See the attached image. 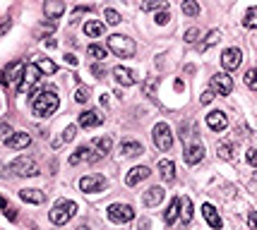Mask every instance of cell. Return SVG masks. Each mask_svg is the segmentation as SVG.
I'll list each match as a JSON object with an SVG mask.
<instances>
[{"instance_id": "7a4b0ae2", "label": "cell", "mask_w": 257, "mask_h": 230, "mask_svg": "<svg viewBox=\"0 0 257 230\" xmlns=\"http://www.w3.org/2000/svg\"><path fill=\"white\" fill-rule=\"evenodd\" d=\"M75 214H77V204L70 202V199H60V202L51 209L48 218H51V223H53V226H65Z\"/></svg>"}, {"instance_id": "277c9868", "label": "cell", "mask_w": 257, "mask_h": 230, "mask_svg": "<svg viewBox=\"0 0 257 230\" xmlns=\"http://www.w3.org/2000/svg\"><path fill=\"white\" fill-rule=\"evenodd\" d=\"M10 173L17 177H34L39 175V165H36V161L31 156H19V158H14L10 163Z\"/></svg>"}, {"instance_id": "30bf717a", "label": "cell", "mask_w": 257, "mask_h": 230, "mask_svg": "<svg viewBox=\"0 0 257 230\" xmlns=\"http://www.w3.org/2000/svg\"><path fill=\"white\" fill-rule=\"evenodd\" d=\"M212 89H214L219 96H229L231 91H233V79H231L226 72H219V75L212 77Z\"/></svg>"}, {"instance_id": "60d3db41", "label": "cell", "mask_w": 257, "mask_h": 230, "mask_svg": "<svg viewBox=\"0 0 257 230\" xmlns=\"http://www.w3.org/2000/svg\"><path fill=\"white\" fill-rule=\"evenodd\" d=\"M214 96H217V91H214V89H207V91H202L200 101H202L204 106H207V103H212V98H214Z\"/></svg>"}, {"instance_id": "44dd1931", "label": "cell", "mask_w": 257, "mask_h": 230, "mask_svg": "<svg viewBox=\"0 0 257 230\" xmlns=\"http://www.w3.org/2000/svg\"><path fill=\"white\" fill-rule=\"evenodd\" d=\"M163 194H166V192H163L161 187H149L142 202H144V206H149V209H151V206H159V204L163 202Z\"/></svg>"}, {"instance_id": "d6986e66", "label": "cell", "mask_w": 257, "mask_h": 230, "mask_svg": "<svg viewBox=\"0 0 257 230\" xmlns=\"http://www.w3.org/2000/svg\"><path fill=\"white\" fill-rule=\"evenodd\" d=\"M101 122H104V118L96 110H84L80 115V127H84V130H92V127L101 125Z\"/></svg>"}, {"instance_id": "4fadbf2b", "label": "cell", "mask_w": 257, "mask_h": 230, "mask_svg": "<svg viewBox=\"0 0 257 230\" xmlns=\"http://www.w3.org/2000/svg\"><path fill=\"white\" fill-rule=\"evenodd\" d=\"M207 127H209V130H214V132L226 130V127H229V118H226V113H224V110H212V113L207 115Z\"/></svg>"}, {"instance_id": "f6af8a7d", "label": "cell", "mask_w": 257, "mask_h": 230, "mask_svg": "<svg viewBox=\"0 0 257 230\" xmlns=\"http://www.w3.org/2000/svg\"><path fill=\"white\" fill-rule=\"evenodd\" d=\"M154 89H156V79H149L147 84H144V94H151V91H154Z\"/></svg>"}, {"instance_id": "7bdbcfd3", "label": "cell", "mask_w": 257, "mask_h": 230, "mask_svg": "<svg viewBox=\"0 0 257 230\" xmlns=\"http://www.w3.org/2000/svg\"><path fill=\"white\" fill-rule=\"evenodd\" d=\"M92 75H94V77H99V79H101V77H104V75H106V70H104V65H92Z\"/></svg>"}, {"instance_id": "d6a6232c", "label": "cell", "mask_w": 257, "mask_h": 230, "mask_svg": "<svg viewBox=\"0 0 257 230\" xmlns=\"http://www.w3.org/2000/svg\"><path fill=\"white\" fill-rule=\"evenodd\" d=\"M219 36H221V31H219V29H212V31L207 34L204 43H202V51L204 48H209V46H214V43H219Z\"/></svg>"}, {"instance_id": "d590c367", "label": "cell", "mask_w": 257, "mask_h": 230, "mask_svg": "<svg viewBox=\"0 0 257 230\" xmlns=\"http://www.w3.org/2000/svg\"><path fill=\"white\" fill-rule=\"evenodd\" d=\"M219 156L224 158V161H231L233 158V144H219Z\"/></svg>"}, {"instance_id": "52a82bcc", "label": "cell", "mask_w": 257, "mask_h": 230, "mask_svg": "<svg viewBox=\"0 0 257 230\" xmlns=\"http://www.w3.org/2000/svg\"><path fill=\"white\" fill-rule=\"evenodd\" d=\"M135 218V209L130 204H111L109 206V221L113 223H130Z\"/></svg>"}, {"instance_id": "4dcf8cb0", "label": "cell", "mask_w": 257, "mask_h": 230, "mask_svg": "<svg viewBox=\"0 0 257 230\" xmlns=\"http://www.w3.org/2000/svg\"><path fill=\"white\" fill-rule=\"evenodd\" d=\"M183 12L188 14V17H197V14H200V5H197L195 0H185V2H183Z\"/></svg>"}, {"instance_id": "836d02e7", "label": "cell", "mask_w": 257, "mask_h": 230, "mask_svg": "<svg viewBox=\"0 0 257 230\" xmlns=\"http://www.w3.org/2000/svg\"><path fill=\"white\" fill-rule=\"evenodd\" d=\"M245 84H248L253 91H257V68H253V70H248V72H245Z\"/></svg>"}, {"instance_id": "484cf974", "label": "cell", "mask_w": 257, "mask_h": 230, "mask_svg": "<svg viewBox=\"0 0 257 230\" xmlns=\"http://www.w3.org/2000/svg\"><path fill=\"white\" fill-rule=\"evenodd\" d=\"M82 161H92V149H89V147H80V149L70 156V165H77V163H82Z\"/></svg>"}, {"instance_id": "1f68e13d", "label": "cell", "mask_w": 257, "mask_h": 230, "mask_svg": "<svg viewBox=\"0 0 257 230\" xmlns=\"http://www.w3.org/2000/svg\"><path fill=\"white\" fill-rule=\"evenodd\" d=\"M87 53L92 55V58H96V60H104V58H106V48L99 46V43H92V46L87 48Z\"/></svg>"}, {"instance_id": "6da1fadb", "label": "cell", "mask_w": 257, "mask_h": 230, "mask_svg": "<svg viewBox=\"0 0 257 230\" xmlns=\"http://www.w3.org/2000/svg\"><path fill=\"white\" fill-rule=\"evenodd\" d=\"M60 106V98L55 91H34L31 94V110H34V115L36 118H48V115H53L55 110Z\"/></svg>"}, {"instance_id": "cb8c5ba5", "label": "cell", "mask_w": 257, "mask_h": 230, "mask_svg": "<svg viewBox=\"0 0 257 230\" xmlns=\"http://www.w3.org/2000/svg\"><path fill=\"white\" fill-rule=\"evenodd\" d=\"M121 153L123 156H142V153H144V147H142L139 142H123Z\"/></svg>"}, {"instance_id": "f35d334b", "label": "cell", "mask_w": 257, "mask_h": 230, "mask_svg": "<svg viewBox=\"0 0 257 230\" xmlns=\"http://www.w3.org/2000/svg\"><path fill=\"white\" fill-rule=\"evenodd\" d=\"M75 135H77V127H75V125L65 127V132H63V137H60V139H63V144H65V142H72V139H75Z\"/></svg>"}, {"instance_id": "5b68a950", "label": "cell", "mask_w": 257, "mask_h": 230, "mask_svg": "<svg viewBox=\"0 0 257 230\" xmlns=\"http://www.w3.org/2000/svg\"><path fill=\"white\" fill-rule=\"evenodd\" d=\"M151 137H154V144H156V149L168 151L171 147H173V135H171V127H168L166 122H159V125H154V130H151Z\"/></svg>"}, {"instance_id": "ee69618b", "label": "cell", "mask_w": 257, "mask_h": 230, "mask_svg": "<svg viewBox=\"0 0 257 230\" xmlns=\"http://www.w3.org/2000/svg\"><path fill=\"white\" fill-rule=\"evenodd\" d=\"M248 163L257 168V149H250V151H248Z\"/></svg>"}, {"instance_id": "8fae6325", "label": "cell", "mask_w": 257, "mask_h": 230, "mask_svg": "<svg viewBox=\"0 0 257 230\" xmlns=\"http://www.w3.org/2000/svg\"><path fill=\"white\" fill-rule=\"evenodd\" d=\"M80 190L82 192H104L106 190V180L101 175H84L80 180Z\"/></svg>"}, {"instance_id": "f1b7e54d", "label": "cell", "mask_w": 257, "mask_h": 230, "mask_svg": "<svg viewBox=\"0 0 257 230\" xmlns=\"http://www.w3.org/2000/svg\"><path fill=\"white\" fill-rule=\"evenodd\" d=\"M180 218H183V223H185V226L192 221V202H190L188 197H183V199H180Z\"/></svg>"}, {"instance_id": "8d00e7d4", "label": "cell", "mask_w": 257, "mask_h": 230, "mask_svg": "<svg viewBox=\"0 0 257 230\" xmlns=\"http://www.w3.org/2000/svg\"><path fill=\"white\" fill-rule=\"evenodd\" d=\"M75 101H77V103H87V101H89V89H87V86H77V89H75Z\"/></svg>"}, {"instance_id": "7dc6e473", "label": "cell", "mask_w": 257, "mask_h": 230, "mask_svg": "<svg viewBox=\"0 0 257 230\" xmlns=\"http://www.w3.org/2000/svg\"><path fill=\"white\" fill-rule=\"evenodd\" d=\"M248 223H250L253 228H257V214H255V211H250V216H248Z\"/></svg>"}, {"instance_id": "ab89813d", "label": "cell", "mask_w": 257, "mask_h": 230, "mask_svg": "<svg viewBox=\"0 0 257 230\" xmlns=\"http://www.w3.org/2000/svg\"><path fill=\"white\" fill-rule=\"evenodd\" d=\"M154 19H156V24H168V19H171V14H168V10H161V12L156 14V17H154Z\"/></svg>"}, {"instance_id": "3957f363", "label": "cell", "mask_w": 257, "mask_h": 230, "mask_svg": "<svg viewBox=\"0 0 257 230\" xmlns=\"http://www.w3.org/2000/svg\"><path fill=\"white\" fill-rule=\"evenodd\" d=\"M109 48L118 55V58H132L135 51H137L135 41L128 39V36H123V34H113V36H109Z\"/></svg>"}, {"instance_id": "2e32d148", "label": "cell", "mask_w": 257, "mask_h": 230, "mask_svg": "<svg viewBox=\"0 0 257 230\" xmlns=\"http://www.w3.org/2000/svg\"><path fill=\"white\" fill-rule=\"evenodd\" d=\"M63 12H65V2L63 0H43V14L48 19H58Z\"/></svg>"}, {"instance_id": "f907efd6", "label": "cell", "mask_w": 257, "mask_h": 230, "mask_svg": "<svg viewBox=\"0 0 257 230\" xmlns=\"http://www.w3.org/2000/svg\"><path fill=\"white\" fill-rule=\"evenodd\" d=\"M2 84H7V79H5V70L0 72V86H2Z\"/></svg>"}, {"instance_id": "b9f144b4", "label": "cell", "mask_w": 257, "mask_h": 230, "mask_svg": "<svg viewBox=\"0 0 257 230\" xmlns=\"http://www.w3.org/2000/svg\"><path fill=\"white\" fill-rule=\"evenodd\" d=\"M197 36H200V29H188V31H185V41H188V43H195V41H197Z\"/></svg>"}, {"instance_id": "8992f818", "label": "cell", "mask_w": 257, "mask_h": 230, "mask_svg": "<svg viewBox=\"0 0 257 230\" xmlns=\"http://www.w3.org/2000/svg\"><path fill=\"white\" fill-rule=\"evenodd\" d=\"M185 142V163L188 165H197V163L204 158V147H202V142L197 139V137H192V142H190V137H185L183 139Z\"/></svg>"}, {"instance_id": "f546056e", "label": "cell", "mask_w": 257, "mask_h": 230, "mask_svg": "<svg viewBox=\"0 0 257 230\" xmlns=\"http://www.w3.org/2000/svg\"><path fill=\"white\" fill-rule=\"evenodd\" d=\"M243 24H245L248 29H257V5H255V7H250V10L245 12Z\"/></svg>"}, {"instance_id": "603a6c76", "label": "cell", "mask_w": 257, "mask_h": 230, "mask_svg": "<svg viewBox=\"0 0 257 230\" xmlns=\"http://www.w3.org/2000/svg\"><path fill=\"white\" fill-rule=\"evenodd\" d=\"M159 173H161V177L166 182H173L176 180V165H173V161H168V158L159 161Z\"/></svg>"}, {"instance_id": "ac0fdd59", "label": "cell", "mask_w": 257, "mask_h": 230, "mask_svg": "<svg viewBox=\"0 0 257 230\" xmlns=\"http://www.w3.org/2000/svg\"><path fill=\"white\" fill-rule=\"evenodd\" d=\"M113 77H116V81L121 84V86H132L135 84V72L128 68H113Z\"/></svg>"}, {"instance_id": "7402d4cb", "label": "cell", "mask_w": 257, "mask_h": 230, "mask_svg": "<svg viewBox=\"0 0 257 230\" xmlns=\"http://www.w3.org/2000/svg\"><path fill=\"white\" fill-rule=\"evenodd\" d=\"M19 197H22V202H27V204H43L46 202V194L41 190H19Z\"/></svg>"}, {"instance_id": "7c38bea8", "label": "cell", "mask_w": 257, "mask_h": 230, "mask_svg": "<svg viewBox=\"0 0 257 230\" xmlns=\"http://www.w3.org/2000/svg\"><path fill=\"white\" fill-rule=\"evenodd\" d=\"M149 175H151V170H149L147 165L130 168V170H128V175H125V185H128V187H135V185H139L142 180H147Z\"/></svg>"}, {"instance_id": "9c48e42d", "label": "cell", "mask_w": 257, "mask_h": 230, "mask_svg": "<svg viewBox=\"0 0 257 230\" xmlns=\"http://www.w3.org/2000/svg\"><path fill=\"white\" fill-rule=\"evenodd\" d=\"M39 77H41V70L36 68V65H27V68H24V75H22V79H19V84H17V89L24 94V91H29V89L39 81Z\"/></svg>"}, {"instance_id": "e0dca14e", "label": "cell", "mask_w": 257, "mask_h": 230, "mask_svg": "<svg viewBox=\"0 0 257 230\" xmlns=\"http://www.w3.org/2000/svg\"><path fill=\"white\" fill-rule=\"evenodd\" d=\"M111 147H113V139H111V137H101V139L94 144V151H92V163L101 161V158H104V156L111 151Z\"/></svg>"}, {"instance_id": "83f0119b", "label": "cell", "mask_w": 257, "mask_h": 230, "mask_svg": "<svg viewBox=\"0 0 257 230\" xmlns=\"http://www.w3.org/2000/svg\"><path fill=\"white\" fill-rule=\"evenodd\" d=\"M34 65H36L43 75H55V72H58L55 63L53 60H48V58H36V60H34Z\"/></svg>"}, {"instance_id": "c3c4849f", "label": "cell", "mask_w": 257, "mask_h": 230, "mask_svg": "<svg viewBox=\"0 0 257 230\" xmlns=\"http://www.w3.org/2000/svg\"><path fill=\"white\" fill-rule=\"evenodd\" d=\"M5 216L10 218V221H14V218H17V214H14V209H7V206H5Z\"/></svg>"}, {"instance_id": "816d5d0a", "label": "cell", "mask_w": 257, "mask_h": 230, "mask_svg": "<svg viewBox=\"0 0 257 230\" xmlns=\"http://www.w3.org/2000/svg\"><path fill=\"white\" fill-rule=\"evenodd\" d=\"M5 206H7V202H5V199L0 197V209H5Z\"/></svg>"}, {"instance_id": "5bb4252c", "label": "cell", "mask_w": 257, "mask_h": 230, "mask_svg": "<svg viewBox=\"0 0 257 230\" xmlns=\"http://www.w3.org/2000/svg\"><path fill=\"white\" fill-rule=\"evenodd\" d=\"M24 63L22 60H14V63H10L7 65V70H5V79H7V84H19V79H22V75H24Z\"/></svg>"}, {"instance_id": "681fc988", "label": "cell", "mask_w": 257, "mask_h": 230, "mask_svg": "<svg viewBox=\"0 0 257 230\" xmlns=\"http://www.w3.org/2000/svg\"><path fill=\"white\" fill-rule=\"evenodd\" d=\"M65 60H68L70 65H77V58H75V55H72V53H68V55H65Z\"/></svg>"}, {"instance_id": "e575fe53", "label": "cell", "mask_w": 257, "mask_h": 230, "mask_svg": "<svg viewBox=\"0 0 257 230\" xmlns=\"http://www.w3.org/2000/svg\"><path fill=\"white\" fill-rule=\"evenodd\" d=\"M166 0H147L144 2V12H154V10H163Z\"/></svg>"}, {"instance_id": "ba28073f", "label": "cell", "mask_w": 257, "mask_h": 230, "mask_svg": "<svg viewBox=\"0 0 257 230\" xmlns=\"http://www.w3.org/2000/svg\"><path fill=\"white\" fill-rule=\"evenodd\" d=\"M241 63H243V51H241V48H226V51L221 53V65H224L226 72L238 70Z\"/></svg>"}, {"instance_id": "74e56055", "label": "cell", "mask_w": 257, "mask_h": 230, "mask_svg": "<svg viewBox=\"0 0 257 230\" xmlns=\"http://www.w3.org/2000/svg\"><path fill=\"white\" fill-rule=\"evenodd\" d=\"M104 17H106V22H109V24H121V22H123V19H121V12H116L113 7H109V10L104 12Z\"/></svg>"}, {"instance_id": "d4e9b609", "label": "cell", "mask_w": 257, "mask_h": 230, "mask_svg": "<svg viewBox=\"0 0 257 230\" xmlns=\"http://www.w3.org/2000/svg\"><path fill=\"white\" fill-rule=\"evenodd\" d=\"M178 214H180V199H173V202L168 204V211L163 214V221H166V226H173L178 221Z\"/></svg>"}, {"instance_id": "9a60e30c", "label": "cell", "mask_w": 257, "mask_h": 230, "mask_svg": "<svg viewBox=\"0 0 257 230\" xmlns=\"http://www.w3.org/2000/svg\"><path fill=\"white\" fill-rule=\"evenodd\" d=\"M5 144L10 149H27L29 144H31V137L27 132H12L10 137H5Z\"/></svg>"}, {"instance_id": "bcb514c9", "label": "cell", "mask_w": 257, "mask_h": 230, "mask_svg": "<svg viewBox=\"0 0 257 230\" xmlns=\"http://www.w3.org/2000/svg\"><path fill=\"white\" fill-rule=\"evenodd\" d=\"M10 27H12V19H5V22L0 24V36H2V34H5V31H7Z\"/></svg>"}, {"instance_id": "4316f807", "label": "cell", "mask_w": 257, "mask_h": 230, "mask_svg": "<svg viewBox=\"0 0 257 230\" xmlns=\"http://www.w3.org/2000/svg\"><path fill=\"white\" fill-rule=\"evenodd\" d=\"M84 34H87V36H92V39H96V36H101V34H104V24H101V22H96V19H89V22H84Z\"/></svg>"}, {"instance_id": "ffe728a7", "label": "cell", "mask_w": 257, "mask_h": 230, "mask_svg": "<svg viewBox=\"0 0 257 230\" xmlns=\"http://www.w3.org/2000/svg\"><path fill=\"white\" fill-rule=\"evenodd\" d=\"M202 216H204V221H207L212 228L219 230L221 226H224V221H221V216L217 214V209H214L212 204H204V206H202Z\"/></svg>"}]
</instances>
